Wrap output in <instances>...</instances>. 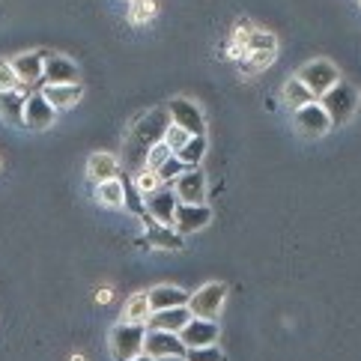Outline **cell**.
<instances>
[{"label": "cell", "mask_w": 361, "mask_h": 361, "mask_svg": "<svg viewBox=\"0 0 361 361\" xmlns=\"http://www.w3.org/2000/svg\"><path fill=\"white\" fill-rule=\"evenodd\" d=\"M144 206H147V215L156 224L173 227V215H176V206H179V197L173 195V188L161 185L159 191H152L149 197H144Z\"/></svg>", "instance_id": "obj_6"}, {"label": "cell", "mask_w": 361, "mask_h": 361, "mask_svg": "<svg viewBox=\"0 0 361 361\" xmlns=\"http://www.w3.org/2000/svg\"><path fill=\"white\" fill-rule=\"evenodd\" d=\"M224 299H227V287L221 281H212V283H206V287H200L197 293H191L185 307L191 311V317H197V319H218Z\"/></svg>", "instance_id": "obj_4"}, {"label": "cell", "mask_w": 361, "mask_h": 361, "mask_svg": "<svg viewBox=\"0 0 361 361\" xmlns=\"http://www.w3.org/2000/svg\"><path fill=\"white\" fill-rule=\"evenodd\" d=\"M173 159V149L164 144V140H159L156 147H149V152H147V171H159V167H164L167 161Z\"/></svg>", "instance_id": "obj_29"}, {"label": "cell", "mask_w": 361, "mask_h": 361, "mask_svg": "<svg viewBox=\"0 0 361 361\" xmlns=\"http://www.w3.org/2000/svg\"><path fill=\"white\" fill-rule=\"evenodd\" d=\"M295 78H299L307 90H311V93L317 96V102H319V96H326L329 90L341 81V72L329 60H311V63H305V66L299 69Z\"/></svg>", "instance_id": "obj_5"}, {"label": "cell", "mask_w": 361, "mask_h": 361, "mask_svg": "<svg viewBox=\"0 0 361 361\" xmlns=\"http://www.w3.org/2000/svg\"><path fill=\"white\" fill-rule=\"evenodd\" d=\"M295 128L307 137H322L331 128V120H329L326 108H322L319 102H314V105H305L302 111H295Z\"/></svg>", "instance_id": "obj_12"}, {"label": "cell", "mask_w": 361, "mask_h": 361, "mask_svg": "<svg viewBox=\"0 0 361 361\" xmlns=\"http://www.w3.org/2000/svg\"><path fill=\"white\" fill-rule=\"evenodd\" d=\"M319 105L326 108L331 126H343L353 120V114L358 111V90L346 81H338L326 96H319Z\"/></svg>", "instance_id": "obj_2"}, {"label": "cell", "mask_w": 361, "mask_h": 361, "mask_svg": "<svg viewBox=\"0 0 361 361\" xmlns=\"http://www.w3.org/2000/svg\"><path fill=\"white\" fill-rule=\"evenodd\" d=\"M21 78L16 75L12 60H0V93H9V90H21Z\"/></svg>", "instance_id": "obj_31"}, {"label": "cell", "mask_w": 361, "mask_h": 361, "mask_svg": "<svg viewBox=\"0 0 361 361\" xmlns=\"http://www.w3.org/2000/svg\"><path fill=\"white\" fill-rule=\"evenodd\" d=\"M144 353L149 358H173V355H185V343L179 334H171V331H149L147 329V341H144Z\"/></svg>", "instance_id": "obj_9"}, {"label": "cell", "mask_w": 361, "mask_h": 361, "mask_svg": "<svg viewBox=\"0 0 361 361\" xmlns=\"http://www.w3.org/2000/svg\"><path fill=\"white\" fill-rule=\"evenodd\" d=\"M281 99H283V105L293 108V111H302L305 105H314V102H317V96H314L299 78H290L287 84H283Z\"/></svg>", "instance_id": "obj_22"}, {"label": "cell", "mask_w": 361, "mask_h": 361, "mask_svg": "<svg viewBox=\"0 0 361 361\" xmlns=\"http://www.w3.org/2000/svg\"><path fill=\"white\" fill-rule=\"evenodd\" d=\"M185 350H203V346H215L218 343V322L215 319H197L191 317L188 326L179 331Z\"/></svg>", "instance_id": "obj_8"}, {"label": "cell", "mask_w": 361, "mask_h": 361, "mask_svg": "<svg viewBox=\"0 0 361 361\" xmlns=\"http://www.w3.org/2000/svg\"><path fill=\"white\" fill-rule=\"evenodd\" d=\"M96 197L102 206H111V209H123L126 206V185L120 179H108V183L96 185Z\"/></svg>", "instance_id": "obj_23"}, {"label": "cell", "mask_w": 361, "mask_h": 361, "mask_svg": "<svg viewBox=\"0 0 361 361\" xmlns=\"http://www.w3.org/2000/svg\"><path fill=\"white\" fill-rule=\"evenodd\" d=\"M161 361H185V355H173V358H161Z\"/></svg>", "instance_id": "obj_36"}, {"label": "cell", "mask_w": 361, "mask_h": 361, "mask_svg": "<svg viewBox=\"0 0 361 361\" xmlns=\"http://www.w3.org/2000/svg\"><path fill=\"white\" fill-rule=\"evenodd\" d=\"M167 114H171V123L179 126V128H185L188 135H203V114L197 111L195 102H188V99H173L171 105H167Z\"/></svg>", "instance_id": "obj_11"}, {"label": "cell", "mask_w": 361, "mask_h": 361, "mask_svg": "<svg viewBox=\"0 0 361 361\" xmlns=\"http://www.w3.org/2000/svg\"><path fill=\"white\" fill-rule=\"evenodd\" d=\"M191 319V311L188 307H167V311H152L147 329L149 331H171V334H179Z\"/></svg>", "instance_id": "obj_15"}, {"label": "cell", "mask_w": 361, "mask_h": 361, "mask_svg": "<svg viewBox=\"0 0 361 361\" xmlns=\"http://www.w3.org/2000/svg\"><path fill=\"white\" fill-rule=\"evenodd\" d=\"M144 341H147V326H128V322H120V326L111 329V355L117 361H132L137 355H144Z\"/></svg>", "instance_id": "obj_3"}, {"label": "cell", "mask_w": 361, "mask_h": 361, "mask_svg": "<svg viewBox=\"0 0 361 361\" xmlns=\"http://www.w3.org/2000/svg\"><path fill=\"white\" fill-rule=\"evenodd\" d=\"M147 227H149L147 242L159 245V248H183V236H179L176 230H167V227H161V224L152 221V218H147Z\"/></svg>", "instance_id": "obj_24"}, {"label": "cell", "mask_w": 361, "mask_h": 361, "mask_svg": "<svg viewBox=\"0 0 361 361\" xmlns=\"http://www.w3.org/2000/svg\"><path fill=\"white\" fill-rule=\"evenodd\" d=\"M191 137H195V135H188L185 128H179V126H173V123H171V126H167V132H164V144L171 147V149H173V156H176V152L183 149Z\"/></svg>", "instance_id": "obj_33"}, {"label": "cell", "mask_w": 361, "mask_h": 361, "mask_svg": "<svg viewBox=\"0 0 361 361\" xmlns=\"http://www.w3.org/2000/svg\"><path fill=\"white\" fill-rule=\"evenodd\" d=\"M185 171H188V167H185L183 161H179V159L173 156V159H171V161H167L164 167H159V171H156V173H159V179H161V185H173V183H176V179H179V176H183Z\"/></svg>", "instance_id": "obj_32"}, {"label": "cell", "mask_w": 361, "mask_h": 361, "mask_svg": "<svg viewBox=\"0 0 361 361\" xmlns=\"http://www.w3.org/2000/svg\"><path fill=\"white\" fill-rule=\"evenodd\" d=\"M209 206L206 203H179L176 206V215H173V230L179 236H188V233H197L209 224Z\"/></svg>", "instance_id": "obj_7"}, {"label": "cell", "mask_w": 361, "mask_h": 361, "mask_svg": "<svg viewBox=\"0 0 361 361\" xmlns=\"http://www.w3.org/2000/svg\"><path fill=\"white\" fill-rule=\"evenodd\" d=\"M12 66H16V75L21 78V84H36L42 78V69H45V54L39 51H30V54H18L12 60Z\"/></svg>", "instance_id": "obj_17"}, {"label": "cell", "mask_w": 361, "mask_h": 361, "mask_svg": "<svg viewBox=\"0 0 361 361\" xmlns=\"http://www.w3.org/2000/svg\"><path fill=\"white\" fill-rule=\"evenodd\" d=\"M149 305H152V311H167V307H185L188 305V293L185 290H179V287H156V290H149Z\"/></svg>", "instance_id": "obj_19"}, {"label": "cell", "mask_w": 361, "mask_h": 361, "mask_svg": "<svg viewBox=\"0 0 361 361\" xmlns=\"http://www.w3.org/2000/svg\"><path fill=\"white\" fill-rule=\"evenodd\" d=\"M245 48L248 51H278V39L266 30H248L245 33Z\"/></svg>", "instance_id": "obj_28"}, {"label": "cell", "mask_w": 361, "mask_h": 361, "mask_svg": "<svg viewBox=\"0 0 361 361\" xmlns=\"http://www.w3.org/2000/svg\"><path fill=\"white\" fill-rule=\"evenodd\" d=\"M275 54H278V51H248V54L239 60V69L248 72V75H251V72H263L269 63L275 60Z\"/></svg>", "instance_id": "obj_26"}, {"label": "cell", "mask_w": 361, "mask_h": 361, "mask_svg": "<svg viewBox=\"0 0 361 361\" xmlns=\"http://www.w3.org/2000/svg\"><path fill=\"white\" fill-rule=\"evenodd\" d=\"M24 105H27L24 90H9V93H0V117H4L9 126L24 123Z\"/></svg>", "instance_id": "obj_20"}, {"label": "cell", "mask_w": 361, "mask_h": 361, "mask_svg": "<svg viewBox=\"0 0 361 361\" xmlns=\"http://www.w3.org/2000/svg\"><path fill=\"white\" fill-rule=\"evenodd\" d=\"M132 361H156V358H149V355L144 353V355H137V358H132Z\"/></svg>", "instance_id": "obj_35"}, {"label": "cell", "mask_w": 361, "mask_h": 361, "mask_svg": "<svg viewBox=\"0 0 361 361\" xmlns=\"http://www.w3.org/2000/svg\"><path fill=\"white\" fill-rule=\"evenodd\" d=\"M149 317H152V305H149L147 293L132 295V299L126 302V307H123V322H128V326H147Z\"/></svg>", "instance_id": "obj_21"}, {"label": "cell", "mask_w": 361, "mask_h": 361, "mask_svg": "<svg viewBox=\"0 0 361 361\" xmlns=\"http://www.w3.org/2000/svg\"><path fill=\"white\" fill-rule=\"evenodd\" d=\"M57 120V111L48 105V99L42 93H30L27 105H24V126L33 128V132H42V128H51Z\"/></svg>", "instance_id": "obj_13"}, {"label": "cell", "mask_w": 361, "mask_h": 361, "mask_svg": "<svg viewBox=\"0 0 361 361\" xmlns=\"http://www.w3.org/2000/svg\"><path fill=\"white\" fill-rule=\"evenodd\" d=\"M42 81L45 84H78V66H75L69 57L51 54V57H45Z\"/></svg>", "instance_id": "obj_16"}, {"label": "cell", "mask_w": 361, "mask_h": 361, "mask_svg": "<svg viewBox=\"0 0 361 361\" xmlns=\"http://www.w3.org/2000/svg\"><path fill=\"white\" fill-rule=\"evenodd\" d=\"M185 361H224V353L218 346H203V350H185Z\"/></svg>", "instance_id": "obj_34"}, {"label": "cell", "mask_w": 361, "mask_h": 361, "mask_svg": "<svg viewBox=\"0 0 361 361\" xmlns=\"http://www.w3.org/2000/svg\"><path fill=\"white\" fill-rule=\"evenodd\" d=\"M156 12H159L156 0H132V6H128V21L132 24H147V21H152Z\"/></svg>", "instance_id": "obj_27"}, {"label": "cell", "mask_w": 361, "mask_h": 361, "mask_svg": "<svg viewBox=\"0 0 361 361\" xmlns=\"http://www.w3.org/2000/svg\"><path fill=\"white\" fill-rule=\"evenodd\" d=\"M39 93L48 99V105L60 114V111H69V108L78 105L81 96H84V87L81 84H45Z\"/></svg>", "instance_id": "obj_14"}, {"label": "cell", "mask_w": 361, "mask_h": 361, "mask_svg": "<svg viewBox=\"0 0 361 361\" xmlns=\"http://www.w3.org/2000/svg\"><path fill=\"white\" fill-rule=\"evenodd\" d=\"M203 156H206V135H195L183 149L176 152V159L183 161L185 167H200Z\"/></svg>", "instance_id": "obj_25"}, {"label": "cell", "mask_w": 361, "mask_h": 361, "mask_svg": "<svg viewBox=\"0 0 361 361\" xmlns=\"http://www.w3.org/2000/svg\"><path fill=\"white\" fill-rule=\"evenodd\" d=\"M159 188H161V179H159V173H156V171H147V167H144V171H140V173L135 176V191H137V195L149 197L152 191H159Z\"/></svg>", "instance_id": "obj_30"}, {"label": "cell", "mask_w": 361, "mask_h": 361, "mask_svg": "<svg viewBox=\"0 0 361 361\" xmlns=\"http://www.w3.org/2000/svg\"><path fill=\"white\" fill-rule=\"evenodd\" d=\"M167 126H171V114H167V108H152L149 114H144V117L135 123L132 135H128V140H126L128 159H132V161L140 159V156L147 159L149 147H156L159 140H164Z\"/></svg>", "instance_id": "obj_1"}, {"label": "cell", "mask_w": 361, "mask_h": 361, "mask_svg": "<svg viewBox=\"0 0 361 361\" xmlns=\"http://www.w3.org/2000/svg\"><path fill=\"white\" fill-rule=\"evenodd\" d=\"M171 188L179 197V203H203L206 200V173L200 167H188Z\"/></svg>", "instance_id": "obj_10"}, {"label": "cell", "mask_w": 361, "mask_h": 361, "mask_svg": "<svg viewBox=\"0 0 361 361\" xmlns=\"http://www.w3.org/2000/svg\"><path fill=\"white\" fill-rule=\"evenodd\" d=\"M87 173L96 179V183H108V179H120V164L111 152H93L87 159Z\"/></svg>", "instance_id": "obj_18"}]
</instances>
